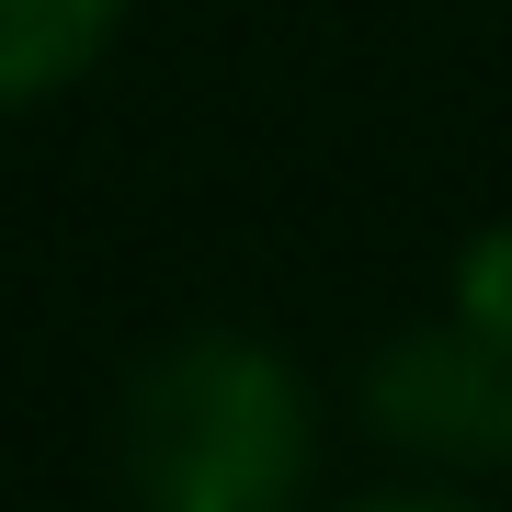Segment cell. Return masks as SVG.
<instances>
[{
    "label": "cell",
    "instance_id": "6da1fadb",
    "mask_svg": "<svg viewBox=\"0 0 512 512\" xmlns=\"http://www.w3.org/2000/svg\"><path fill=\"white\" fill-rule=\"evenodd\" d=\"M126 512H319V387L251 319H183L114 387Z\"/></svg>",
    "mask_w": 512,
    "mask_h": 512
},
{
    "label": "cell",
    "instance_id": "7a4b0ae2",
    "mask_svg": "<svg viewBox=\"0 0 512 512\" xmlns=\"http://www.w3.org/2000/svg\"><path fill=\"white\" fill-rule=\"evenodd\" d=\"M353 421L399 456L410 478H467L490 490L512 478V353L444 308H421L399 330H376L365 365H353Z\"/></svg>",
    "mask_w": 512,
    "mask_h": 512
},
{
    "label": "cell",
    "instance_id": "3957f363",
    "mask_svg": "<svg viewBox=\"0 0 512 512\" xmlns=\"http://www.w3.org/2000/svg\"><path fill=\"white\" fill-rule=\"evenodd\" d=\"M126 12L137 0H0V126L69 103L126 46Z\"/></svg>",
    "mask_w": 512,
    "mask_h": 512
},
{
    "label": "cell",
    "instance_id": "277c9868",
    "mask_svg": "<svg viewBox=\"0 0 512 512\" xmlns=\"http://www.w3.org/2000/svg\"><path fill=\"white\" fill-rule=\"evenodd\" d=\"M444 308H456L478 342L512 353V217H490V228L456 239V262H444Z\"/></svg>",
    "mask_w": 512,
    "mask_h": 512
},
{
    "label": "cell",
    "instance_id": "5b68a950",
    "mask_svg": "<svg viewBox=\"0 0 512 512\" xmlns=\"http://www.w3.org/2000/svg\"><path fill=\"white\" fill-rule=\"evenodd\" d=\"M319 512H501V501H478L467 478H376V490H342V501H319Z\"/></svg>",
    "mask_w": 512,
    "mask_h": 512
}]
</instances>
